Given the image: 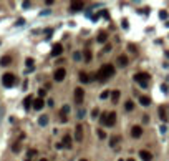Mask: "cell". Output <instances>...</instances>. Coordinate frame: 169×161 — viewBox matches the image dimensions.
Wrapping results in <instances>:
<instances>
[{
  "mask_svg": "<svg viewBox=\"0 0 169 161\" xmlns=\"http://www.w3.org/2000/svg\"><path fill=\"white\" fill-rule=\"evenodd\" d=\"M113 75H114V66H113L111 63H106V65H103L100 70H98L96 80H98V81H106V80Z\"/></svg>",
  "mask_w": 169,
  "mask_h": 161,
  "instance_id": "cell-1",
  "label": "cell"
},
{
  "mask_svg": "<svg viewBox=\"0 0 169 161\" xmlns=\"http://www.w3.org/2000/svg\"><path fill=\"white\" fill-rule=\"evenodd\" d=\"M134 80H136L141 86H148V81L151 80V76H149V73H146V72H139V73L134 75Z\"/></svg>",
  "mask_w": 169,
  "mask_h": 161,
  "instance_id": "cell-2",
  "label": "cell"
},
{
  "mask_svg": "<svg viewBox=\"0 0 169 161\" xmlns=\"http://www.w3.org/2000/svg\"><path fill=\"white\" fill-rule=\"evenodd\" d=\"M101 121H103V125H106V126H113V125L116 123V113H114V111H111V113H103Z\"/></svg>",
  "mask_w": 169,
  "mask_h": 161,
  "instance_id": "cell-3",
  "label": "cell"
},
{
  "mask_svg": "<svg viewBox=\"0 0 169 161\" xmlns=\"http://www.w3.org/2000/svg\"><path fill=\"white\" fill-rule=\"evenodd\" d=\"M2 83H3V86H7V88L13 86L15 85V75L13 73H5V75L2 76Z\"/></svg>",
  "mask_w": 169,
  "mask_h": 161,
  "instance_id": "cell-4",
  "label": "cell"
},
{
  "mask_svg": "<svg viewBox=\"0 0 169 161\" xmlns=\"http://www.w3.org/2000/svg\"><path fill=\"white\" fill-rule=\"evenodd\" d=\"M66 76V70L65 68H56L55 73H53V78H55V81H63Z\"/></svg>",
  "mask_w": 169,
  "mask_h": 161,
  "instance_id": "cell-5",
  "label": "cell"
},
{
  "mask_svg": "<svg viewBox=\"0 0 169 161\" xmlns=\"http://www.w3.org/2000/svg\"><path fill=\"white\" fill-rule=\"evenodd\" d=\"M83 96H84V90L83 88H76L75 90V101H76V105L83 103Z\"/></svg>",
  "mask_w": 169,
  "mask_h": 161,
  "instance_id": "cell-6",
  "label": "cell"
},
{
  "mask_svg": "<svg viewBox=\"0 0 169 161\" xmlns=\"http://www.w3.org/2000/svg\"><path fill=\"white\" fill-rule=\"evenodd\" d=\"M61 53H63V45L61 43H55L53 48H51V55L53 57H60Z\"/></svg>",
  "mask_w": 169,
  "mask_h": 161,
  "instance_id": "cell-7",
  "label": "cell"
},
{
  "mask_svg": "<svg viewBox=\"0 0 169 161\" xmlns=\"http://www.w3.org/2000/svg\"><path fill=\"white\" fill-rule=\"evenodd\" d=\"M75 138H76V141L78 143L83 140V126H81V125H78V126L75 128Z\"/></svg>",
  "mask_w": 169,
  "mask_h": 161,
  "instance_id": "cell-8",
  "label": "cell"
},
{
  "mask_svg": "<svg viewBox=\"0 0 169 161\" xmlns=\"http://www.w3.org/2000/svg\"><path fill=\"white\" fill-rule=\"evenodd\" d=\"M131 134H133V138H141V134H143V128L141 126H133L131 128Z\"/></svg>",
  "mask_w": 169,
  "mask_h": 161,
  "instance_id": "cell-9",
  "label": "cell"
},
{
  "mask_svg": "<svg viewBox=\"0 0 169 161\" xmlns=\"http://www.w3.org/2000/svg\"><path fill=\"white\" fill-rule=\"evenodd\" d=\"M139 156L143 161H152V154L149 151H146V150H141L139 151Z\"/></svg>",
  "mask_w": 169,
  "mask_h": 161,
  "instance_id": "cell-10",
  "label": "cell"
},
{
  "mask_svg": "<svg viewBox=\"0 0 169 161\" xmlns=\"http://www.w3.org/2000/svg\"><path fill=\"white\" fill-rule=\"evenodd\" d=\"M35 110H42L43 106H45V101L42 100V98H37V100H33V105H32Z\"/></svg>",
  "mask_w": 169,
  "mask_h": 161,
  "instance_id": "cell-11",
  "label": "cell"
},
{
  "mask_svg": "<svg viewBox=\"0 0 169 161\" xmlns=\"http://www.w3.org/2000/svg\"><path fill=\"white\" fill-rule=\"evenodd\" d=\"M70 9H71V12H80V10L83 9V2H73Z\"/></svg>",
  "mask_w": 169,
  "mask_h": 161,
  "instance_id": "cell-12",
  "label": "cell"
},
{
  "mask_svg": "<svg viewBox=\"0 0 169 161\" xmlns=\"http://www.w3.org/2000/svg\"><path fill=\"white\" fill-rule=\"evenodd\" d=\"M159 116H161V120L162 121H168V111H166V106H161L159 108Z\"/></svg>",
  "mask_w": 169,
  "mask_h": 161,
  "instance_id": "cell-13",
  "label": "cell"
},
{
  "mask_svg": "<svg viewBox=\"0 0 169 161\" xmlns=\"http://www.w3.org/2000/svg\"><path fill=\"white\" fill-rule=\"evenodd\" d=\"M10 63H12V57H9V55L0 58V65L2 66H7V65H10Z\"/></svg>",
  "mask_w": 169,
  "mask_h": 161,
  "instance_id": "cell-14",
  "label": "cell"
},
{
  "mask_svg": "<svg viewBox=\"0 0 169 161\" xmlns=\"http://www.w3.org/2000/svg\"><path fill=\"white\" fill-rule=\"evenodd\" d=\"M139 103L143 105V106H149V105H151V98H149V96H143V95H141L139 96Z\"/></svg>",
  "mask_w": 169,
  "mask_h": 161,
  "instance_id": "cell-15",
  "label": "cell"
},
{
  "mask_svg": "<svg viewBox=\"0 0 169 161\" xmlns=\"http://www.w3.org/2000/svg\"><path fill=\"white\" fill-rule=\"evenodd\" d=\"M118 65L126 66L128 65V57H126V55H119V57H118Z\"/></svg>",
  "mask_w": 169,
  "mask_h": 161,
  "instance_id": "cell-16",
  "label": "cell"
},
{
  "mask_svg": "<svg viewBox=\"0 0 169 161\" xmlns=\"http://www.w3.org/2000/svg\"><path fill=\"white\" fill-rule=\"evenodd\" d=\"M63 146H65V148H68V150L73 146V143H71V136H68V134H66L65 138H63Z\"/></svg>",
  "mask_w": 169,
  "mask_h": 161,
  "instance_id": "cell-17",
  "label": "cell"
},
{
  "mask_svg": "<svg viewBox=\"0 0 169 161\" xmlns=\"http://www.w3.org/2000/svg\"><path fill=\"white\" fill-rule=\"evenodd\" d=\"M32 105H33V96L32 95H28L27 98H25V101H23V106H25V108H30V106H32Z\"/></svg>",
  "mask_w": 169,
  "mask_h": 161,
  "instance_id": "cell-18",
  "label": "cell"
},
{
  "mask_svg": "<svg viewBox=\"0 0 169 161\" xmlns=\"http://www.w3.org/2000/svg\"><path fill=\"white\" fill-rule=\"evenodd\" d=\"M106 40H108V33H106V32H100V33H98V42H100V43H104Z\"/></svg>",
  "mask_w": 169,
  "mask_h": 161,
  "instance_id": "cell-19",
  "label": "cell"
},
{
  "mask_svg": "<svg viewBox=\"0 0 169 161\" xmlns=\"http://www.w3.org/2000/svg\"><path fill=\"white\" fill-rule=\"evenodd\" d=\"M90 80H91V78L88 76V73H84V72H81V73H80V81H81V83H88Z\"/></svg>",
  "mask_w": 169,
  "mask_h": 161,
  "instance_id": "cell-20",
  "label": "cell"
},
{
  "mask_svg": "<svg viewBox=\"0 0 169 161\" xmlns=\"http://www.w3.org/2000/svg\"><path fill=\"white\" fill-rule=\"evenodd\" d=\"M119 96H121V93H119V90H114L111 93V100H113V103H116L118 100H119Z\"/></svg>",
  "mask_w": 169,
  "mask_h": 161,
  "instance_id": "cell-21",
  "label": "cell"
},
{
  "mask_svg": "<svg viewBox=\"0 0 169 161\" xmlns=\"http://www.w3.org/2000/svg\"><path fill=\"white\" fill-rule=\"evenodd\" d=\"M68 111H70V106H68V105H65V106L61 108V111H60V115H61V118H66V115H68Z\"/></svg>",
  "mask_w": 169,
  "mask_h": 161,
  "instance_id": "cell-22",
  "label": "cell"
},
{
  "mask_svg": "<svg viewBox=\"0 0 169 161\" xmlns=\"http://www.w3.org/2000/svg\"><path fill=\"white\" fill-rule=\"evenodd\" d=\"M83 57H84V60H86V62H90V60L93 58V55H91V52H90V50L86 48V50L83 52Z\"/></svg>",
  "mask_w": 169,
  "mask_h": 161,
  "instance_id": "cell-23",
  "label": "cell"
},
{
  "mask_svg": "<svg viewBox=\"0 0 169 161\" xmlns=\"http://www.w3.org/2000/svg\"><path fill=\"white\" fill-rule=\"evenodd\" d=\"M38 123L42 125V126H45V125L48 123V116H45V115H43V116H40V120H38Z\"/></svg>",
  "mask_w": 169,
  "mask_h": 161,
  "instance_id": "cell-24",
  "label": "cell"
},
{
  "mask_svg": "<svg viewBox=\"0 0 169 161\" xmlns=\"http://www.w3.org/2000/svg\"><path fill=\"white\" fill-rule=\"evenodd\" d=\"M124 108H126L128 111H131L133 108H134V105H133V101H131V100H128V101H126V105H124Z\"/></svg>",
  "mask_w": 169,
  "mask_h": 161,
  "instance_id": "cell-25",
  "label": "cell"
},
{
  "mask_svg": "<svg viewBox=\"0 0 169 161\" xmlns=\"http://www.w3.org/2000/svg\"><path fill=\"white\" fill-rule=\"evenodd\" d=\"M20 148H22V144H20V143H15V144L12 146V150H13L15 153H17V151H20Z\"/></svg>",
  "mask_w": 169,
  "mask_h": 161,
  "instance_id": "cell-26",
  "label": "cell"
},
{
  "mask_svg": "<svg viewBox=\"0 0 169 161\" xmlns=\"http://www.w3.org/2000/svg\"><path fill=\"white\" fill-rule=\"evenodd\" d=\"M25 63H27V66L30 68V70L33 68V60H32V58H27V62H25Z\"/></svg>",
  "mask_w": 169,
  "mask_h": 161,
  "instance_id": "cell-27",
  "label": "cell"
},
{
  "mask_svg": "<svg viewBox=\"0 0 169 161\" xmlns=\"http://www.w3.org/2000/svg\"><path fill=\"white\" fill-rule=\"evenodd\" d=\"M118 141H119V138L113 136V138H111V143H110V144H111V146H116V144H118Z\"/></svg>",
  "mask_w": 169,
  "mask_h": 161,
  "instance_id": "cell-28",
  "label": "cell"
},
{
  "mask_svg": "<svg viewBox=\"0 0 169 161\" xmlns=\"http://www.w3.org/2000/svg\"><path fill=\"white\" fill-rule=\"evenodd\" d=\"M98 136H100L101 140H104V138H106V133H104L103 130H98Z\"/></svg>",
  "mask_w": 169,
  "mask_h": 161,
  "instance_id": "cell-29",
  "label": "cell"
},
{
  "mask_svg": "<svg viewBox=\"0 0 169 161\" xmlns=\"http://www.w3.org/2000/svg\"><path fill=\"white\" fill-rule=\"evenodd\" d=\"M108 96H110V91H103V93L100 95V98H101V100H104V98H108Z\"/></svg>",
  "mask_w": 169,
  "mask_h": 161,
  "instance_id": "cell-30",
  "label": "cell"
},
{
  "mask_svg": "<svg viewBox=\"0 0 169 161\" xmlns=\"http://www.w3.org/2000/svg\"><path fill=\"white\" fill-rule=\"evenodd\" d=\"M73 58H75V60H80V58H81V53H80V52H75V53H73Z\"/></svg>",
  "mask_w": 169,
  "mask_h": 161,
  "instance_id": "cell-31",
  "label": "cell"
},
{
  "mask_svg": "<svg viewBox=\"0 0 169 161\" xmlns=\"http://www.w3.org/2000/svg\"><path fill=\"white\" fill-rule=\"evenodd\" d=\"M91 115H93V118H98V115H100V110H98V108H94Z\"/></svg>",
  "mask_w": 169,
  "mask_h": 161,
  "instance_id": "cell-32",
  "label": "cell"
},
{
  "mask_svg": "<svg viewBox=\"0 0 169 161\" xmlns=\"http://www.w3.org/2000/svg\"><path fill=\"white\" fill-rule=\"evenodd\" d=\"M35 154H37V151H35V150H30V151H28V158H33Z\"/></svg>",
  "mask_w": 169,
  "mask_h": 161,
  "instance_id": "cell-33",
  "label": "cell"
},
{
  "mask_svg": "<svg viewBox=\"0 0 169 161\" xmlns=\"http://www.w3.org/2000/svg\"><path fill=\"white\" fill-rule=\"evenodd\" d=\"M159 17H161V19H166V17H168V13H166V12L162 10V12H161V13H159Z\"/></svg>",
  "mask_w": 169,
  "mask_h": 161,
  "instance_id": "cell-34",
  "label": "cell"
},
{
  "mask_svg": "<svg viewBox=\"0 0 169 161\" xmlns=\"http://www.w3.org/2000/svg\"><path fill=\"white\" fill-rule=\"evenodd\" d=\"M104 52H106V53H108V52H111V45H106V47H104Z\"/></svg>",
  "mask_w": 169,
  "mask_h": 161,
  "instance_id": "cell-35",
  "label": "cell"
},
{
  "mask_svg": "<svg viewBox=\"0 0 169 161\" xmlns=\"http://www.w3.org/2000/svg\"><path fill=\"white\" fill-rule=\"evenodd\" d=\"M128 48H129L131 52H136V47H134V45H128Z\"/></svg>",
  "mask_w": 169,
  "mask_h": 161,
  "instance_id": "cell-36",
  "label": "cell"
},
{
  "mask_svg": "<svg viewBox=\"0 0 169 161\" xmlns=\"http://www.w3.org/2000/svg\"><path fill=\"white\" fill-rule=\"evenodd\" d=\"M38 93H40V96H45V93H47V90H40Z\"/></svg>",
  "mask_w": 169,
  "mask_h": 161,
  "instance_id": "cell-37",
  "label": "cell"
},
{
  "mask_svg": "<svg viewBox=\"0 0 169 161\" xmlns=\"http://www.w3.org/2000/svg\"><path fill=\"white\" fill-rule=\"evenodd\" d=\"M40 161H48V160H45V158H42V160H40Z\"/></svg>",
  "mask_w": 169,
  "mask_h": 161,
  "instance_id": "cell-38",
  "label": "cell"
},
{
  "mask_svg": "<svg viewBox=\"0 0 169 161\" xmlns=\"http://www.w3.org/2000/svg\"><path fill=\"white\" fill-rule=\"evenodd\" d=\"M128 161H134V160H128Z\"/></svg>",
  "mask_w": 169,
  "mask_h": 161,
  "instance_id": "cell-39",
  "label": "cell"
},
{
  "mask_svg": "<svg viewBox=\"0 0 169 161\" xmlns=\"http://www.w3.org/2000/svg\"><path fill=\"white\" fill-rule=\"evenodd\" d=\"M80 161H86V160H80Z\"/></svg>",
  "mask_w": 169,
  "mask_h": 161,
  "instance_id": "cell-40",
  "label": "cell"
},
{
  "mask_svg": "<svg viewBox=\"0 0 169 161\" xmlns=\"http://www.w3.org/2000/svg\"><path fill=\"white\" fill-rule=\"evenodd\" d=\"M27 161H30V160H27Z\"/></svg>",
  "mask_w": 169,
  "mask_h": 161,
  "instance_id": "cell-41",
  "label": "cell"
}]
</instances>
